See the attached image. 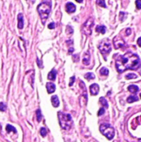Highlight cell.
<instances>
[{"label":"cell","mask_w":141,"mask_h":142,"mask_svg":"<svg viewBox=\"0 0 141 142\" xmlns=\"http://www.w3.org/2000/svg\"><path fill=\"white\" fill-rule=\"evenodd\" d=\"M115 64L118 72L121 73L128 69H138L140 66V60L136 54L131 52H127L116 59Z\"/></svg>","instance_id":"obj_1"},{"label":"cell","mask_w":141,"mask_h":142,"mask_svg":"<svg viewBox=\"0 0 141 142\" xmlns=\"http://www.w3.org/2000/svg\"><path fill=\"white\" fill-rule=\"evenodd\" d=\"M37 12L39 15H40L42 24H45V23L48 19V16L50 14L51 9H52V5H51V2L44 1L41 3L40 4L37 6Z\"/></svg>","instance_id":"obj_2"},{"label":"cell","mask_w":141,"mask_h":142,"mask_svg":"<svg viewBox=\"0 0 141 142\" xmlns=\"http://www.w3.org/2000/svg\"><path fill=\"white\" fill-rule=\"evenodd\" d=\"M58 118H59L60 125L62 129L66 130V131H68V130L71 129L73 121H72V118L70 114L58 112Z\"/></svg>","instance_id":"obj_3"},{"label":"cell","mask_w":141,"mask_h":142,"mask_svg":"<svg viewBox=\"0 0 141 142\" xmlns=\"http://www.w3.org/2000/svg\"><path fill=\"white\" fill-rule=\"evenodd\" d=\"M100 131L108 140H112L115 136V130L109 124L100 125Z\"/></svg>","instance_id":"obj_4"},{"label":"cell","mask_w":141,"mask_h":142,"mask_svg":"<svg viewBox=\"0 0 141 142\" xmlns=\"http://www.w3.org/2000/svg\"><path fill=\"white\" fill-rule=\"evenodd\" d=\"M99 49L102 54H108L111 51V44L108 38L102 40L99 44Z\"/></svg>","instance_id":"obj_5"},{"label":"cell","mask_w":141,"mask_h":142,"mask_svg":"<svg viewBox=\"0 0 141 142\" xmlns=\"http://www.w3.org/2000/svg\"><path fill=\"white\" fill-rule=\"evenodd\" d=\"M93 25H94V19L92 18H88L87 21L82 26V32H83V33L87 35V36H90L91 34Z\"/></svg>","instance_id":"obj_6"},{"label":"cell","mask_w":141,"mask_h":142,"mask_svg":"<svg viewBox=\"0 0 141 142\" xmlns=\"http://www.w3.org/2000/svg\"><path fill=\"white\" fill-rule=\"evenodd\" d=\"M114 45L115 49H119L120 47H123L125 45V42L122 38H120L119 37H115L114 39Z\"/></svg>","instance_id":"obj_7"},{"label":"cell","mask_w":141,"mask_h":142,"mask_svg":"<svg viewBox=\"0 0 141 142\" xmlns=\"http://www.w3.org/2000/svg\"><path fill=\"white\" fill-rule=\"evenodd\" d=\"M99 90H100V87L96 83H94L90 86V92H91V94L92 96H96V95L99 93Z\"/></svg>","instance_id":"obj_8"},{"label":"cell","mask_w":141,"mask_h":142,"mask_svg":"<svg viewBox=\"0 0 141 142\" xmlns=\"http://www.w3.org/2000/svg\"><path fill=\"white\" fill-rule=\"evenodd\" d=\"M66 10L68 13H72L76 11V6L72 3H66Z\"/></svg>","instance_id":"obj_9"},{"label":"cell","mask_w":141,"mask_h":142,"mask_svg":"<svg viewBox=\"0 0 141 142\" xmlns=\"http://www.w3.org/2000/svg\"><path fill=\"white\" fill-rule=\"evenodd\" d=\"M18 27L19 29H22L23 28V25H24V22H23V15L22 13H18Z\"/></svg>","instance_id":"obj_10"},{"label":"cell","mask_w":141,"mask_h":142,"mask_svg":"<svg viewBox=\"0 0 141 142\" xmlns=\"http://www.w3.org/2000/svg\"><path fill=\"white\" fill-rule=\"evenodd\" d=\"M46 90H48L49 94L55 92V90H56V86H55V84L52 83V82H48V83H46Z\"/></svg>","instance_id":"obj_11"},{"label":"cell","mask_w":141,"mask_h":142,"mask_svg":"<svg viewBox=\"0 0 141 142\" xmlns=\"http://www.w3.org/2000/svg\"><path fill=\"white\" fill-rule=\"evenodd\" d=\"M90 58H91V55L88 52L85 53L84 57H83V60H82V62L84 63L85 65H88L90 63Z\"/></svg>","instance_id":"obj_12"},{"label":"cell","mask_w":141,"mask_h":142,"mask_svg":"<svg viewBox=\"0 0 141 142\" xmlns=\"http://www.w3.org/2000/svg\"><path fill=\"white\" fill-rule=\"evenodd\" d=\"M52 103L54 107H58V106H59L60 101H59V99H58L57 96H52Z\"/></svg>","instance_id":"obj_13"},{"label":"cell","mask_w":141,"mask_h":142,"mask_svg":"<svg viewBox=\"0 0 141 142\" xmlns=\"http://www.w3.org/2000/svg\"><path fill=\"white\" fill-rule=\"evenodd\" d=\"M57 77V72L56 70H52L48 74V79L51 81H55V79Z\"/></svg>","instance_id":"obj_14"},{"label":"cell","mask_w":141,"mask_h":142,"mask_svg":"<svg viewBox=\"0 0 141 142\" xmlns=\"http://www.w3.org/2000/svg\"><path fill=\"white\" fill-rule=\"evenodd\" d=\"M128 90L132 93H137L139 92V87L135 85H130L128 86Z\"/></svg>","instance_id":"obj_15"},{"label":"cell","mask_w":141,"mask_h":142,"mask_svg":"<svg viewBox=\"0 0 141 142\" xmlns=\"http://www.w3.org/2000/svg\"><path fill=\"white\" fill-rule=\"evenodd\" d=\"M96 31L98 32V33H102V34H105V31H106V27H105V26H102V25H99V26L96 27Z\"/></svg>","instance_id":"obj_16"},{"label":"cell","mask_w":141,"mask_h":142,"mask_svg":"<svg viewBox=\"0 0 141 142\" xmlns=\"http://www.w3.org/2000/svg\"><path fill=\"white\" fill-rule=\"evenodd\" d=\"M138 100H139L138 97H137L136 96H130L127 98V101L129 102V103H132V102H135Z\"/></svg>","instance_id":"obj_17"},{"label":"cell","mask_w":141,"mask_h":142,"mask_svg":"<svg viewBox=\"0 0 141 142\" xmlns=\"http://www.w3.org/2000/svg\"><path fill=\"white\" fill-rule=\"evenodd\" d=\"M6 131H7V132H10V131H13L14 133H16L17 132V131H16V129H15L13 125H7V126H6Z\"/></svg>","instance_id":"obj_18"},{"label":"cell","mask_w":141,"mask_h":142,"mask_svg":"<svg viewBox=\"0 0 141 142\" xmlns=\"http://www.w3.org/2000/svg\"><path fill=\"white\" fill-rule=\"evenodd\" d=\"M85 78H87V80H92V79H95V75L92 72H88L85 75Z\"/></svg>","instance_id":"obj_19"},{"label":"cell","mask_w":141,"mask_h":142,"mask_svg":"<svg viewBox=\"0 0 141 142\" xmlns=\"http://www.w3.org/2000/svg\"><path fill=\"white\" fill-rule=\"evenodd\" d=\"M100 73L101 75H103V76H108L109 75V70L105 68H102L100 70Z\"/></svg>","instance_id":"obj_20"},{"label":"cell","mask_w":141,"mask_h":142,"mask_svg":"<svg viewBox=\"0 0 141 142\" xmlns=\"http://www.w3.org/2000/svg\"><path fill=\"white\" fill-rule=\"evenodd\" d=\"M100 102L101 104H102L105 108H108L109 107V106H108V102H107V101L105 99L104 97H100Z\"/></svg>","instance_id":"obj_21"},{"label":"cell","mask_w":141,"mask_h":142,"mask_svg":"<svg viewBox=\"0 0 141 142\" xmlns=\"http://www.w3.org/2000/svg\"><path fill=\"white\" fill-rule=\"evenodd\" d=\"M36 115H37V120L38 122H40L42 121V113H41V110H37V111H36Z\"/></svg>","instance_id":"obj_22"},{"label":"cell","mask_w":141,"mask_h":142,"mask_svg":"<svg viewBox=\"0 0 141 142\" xmlns=\"http://www.w3.org/2000/svg\"><path fill=\"white\" fill-rule=\"evenodd\" d=\"M40 134H41V136L42 137H45L46 136V134H48V131H46V129L44 128V127H42L40 129Z\"/></svg>","instance_id":"obj_23"},{"label":"cell","mask_w":141,"mask_h":142,"mask_svg":"<svg viewBox=\"0 0 141 142\" xmlns=\"http://www.w3.org/2000/svg\"><path fill=\"white\" fill-rule=\"evenodd\" d=\"M6 109H7L6 104L4 102H1V103H0V110H1V111H5Z\"/></svg>","instance_id":"obj_24"},{"label":"cell","mask_w":141,"mask_h":142,"mask_svg":"<svg viewBox=\"0 0 141 142\" xmlns=\"http://www.w3.org/2000/svg\"><path fill=\"white\" fill-rule=\"evenodd\" d=\"M125 77H126L127 79H134V78L137 77V75L134 74V73H130V74H127Z\"/></svg>","instance_id":"obj_25"},{"label":"cell","mask_w":141,"mask_h":142,"mask_svg":"<svg viewBox=\"0 0 141 142\" xmlns=\"http://www.w3.org/2000/svg\"><path fill=\"white\" fill-rule=\"evenodd\" d=\"M96 3L97 4H99L100 6H101V7H103V8H106V5H105V1H103V0H99V1H96Z\"/></svg>","instance_id":"obj_26"},{"label":"cell","mask_w":141,"mask_h":142,"mask_svg":"<svg viewBox=\"0 0 141 142\" xmlns=\"http://www.w3.org/2000/svg\"><path fill=\"white\" fill-rule=\"evenodd\" d=\"M135 4H136V7L138 9H141V0H138V1L135 2Z\"/></svg>","instance_id":"obj_27"},{"label":"cell","mask_w":141,"mask_h":142,"mask_svg":"<svg viewBox=\"0 0 141 142\" xmlns=\"http://www.w3.org/2000/svg\"><path fill=\"white\" fill-rule=\"evenodd\" d=\"M67 32H68L69 34H72L73 33V29L70 26H67V27H66V33H67Z\"/></svg>","instance_id":"obj_28"},{"label":"cell","mask_w":141,"mask_h":142,"mask_svg":"<svg viewBox=\"0 0 141 142\" xmlns=\"http://www.w3.org/2000/svg\"><path fill=\"white\" fill-rule=\"evenodd\" d=\"M55 27H56V24H55L54 23H51L50 24L48 25V28L49 29H53V28H55Z\"/></svg>","instance_id":"obj_29"},{"label":"cell","mask_w":141,"mask_h":142,"mask_svg":"<svg viewBox=\"0 0 141 142\" xmlns=\"http://www.w3.org/2000/svg\"><path fill=\"white\" fill-rule=\"evenodd\" d=\"M105 113V109L104 108H100L99 110V112H98V116H101Z\"/></svg>","instance_id":"obj_30"},{"label":"cell","mask_w":141,"mask_h":142,"mask_svg":"<svg viewBox=\"0 0 141 142\" xmlns=\"http://www.w3.org/2000/svg\"><path fill=\"white\" fill-rule=\"evenodd\" d=\"M75 77H71V81H70V83H69V86H72V84H73V82L75 81Z\"/></svg>","instance_id":"obj_31"},{"label":"cell","mask_w":141,"mask_h":142,"mask_svg":"<svg viewBox=\"0 0 141 142\" xmlns=\"http://www.w3.org/2000/svg\"><path fill=\"white\" fill-rule=\"evenodd\" d=\"M130 33H131V29H130V28H127V29H126V33H125V34H126L127 36H128V35H130Z\"/></svg>","instance_id":"obj_32"},{"label":"cell","mask_w":141,"mask_h":142,"mask_svg":"<svg viewBox=\"0 0 141 142\" xmlns=\"http://www.w3.org/2000/svg\"><path fill=\"white\" fill-rule=\"evenodd\" d=\"M137 43H138V45L139 46V47H141V37L137 40Z\"/></svg>","instance_id":"obj_33"},{"label":"cell","mask_w":141,"mask_h":142,"mask_svg":"<svg viewBox=\"0 0 141 142\" xmlns=\"http://www.w3.org/2000/svg\"><path fill=\"white\" fill-rule=\"evenodd\" d=\"M72 51H73V49H72V48H71V49L69 50V53H72Z\"/></svg>","instance_id":"obj_34"},{"label":"cell","mask_w":141,"mask_h":142,"mask_svg":"<svg viewBox=\"0 0 141 142\" xmlns=\"http://www.w3.org/2000/svg\"><path fill=\"white\" fill-rule=\"evenodd\" d=\"M139 96H140V98H141V93H140V95H139Z\"/></svg>","instance_id":"obj_35"},{"label":"cell","mask_w":141,"mask_h":142,"mask_svg":"<svg viewBox=\"0 0 141 142\" xmlns=\"http://www.w3.org/2000/svg\"><path fill=\"white\" fill-rule=\"evenodd\" d=\"M0 18H1V15H0Z\"/></svg>","instance_id":"obj_36"}]
</instances>
